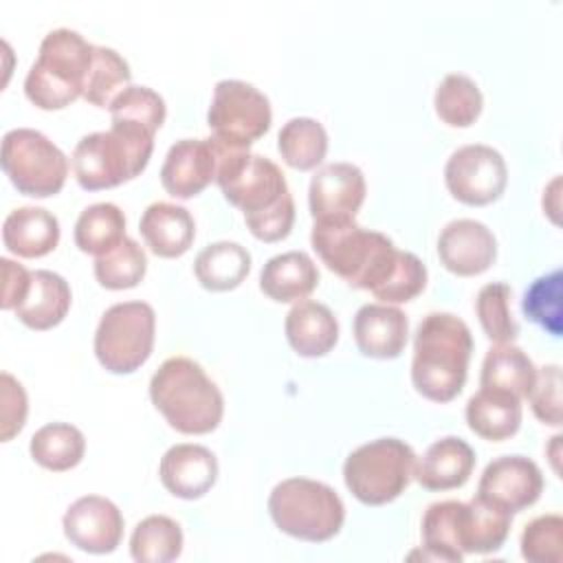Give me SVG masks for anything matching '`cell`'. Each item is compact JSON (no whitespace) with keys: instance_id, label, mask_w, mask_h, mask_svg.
<instances>
[{"instance_id":"obj_1","label":"cell","mask_w":563,"mask_h":563,"mask_svg":"<svg viewBox=\"0 0 563 563\" xmlns=\"http://www.w3.org/2000/svg\"><path fill=\"white\" fill-rule=\"evenodd\" d=\"M216 183L242 209L246 227L262 242L284 240L295 222V200L284 172L266 156L222 145Z\"/></svg>"},{"instance_id":"obj_2","label":"cell","mask_w":563,"mask_h":563,"mask_svg":"<svg viewBox=\"0 0 563 563\" xmlns=\"http://www.w3.org/2000/svg\"><path fill=\"white\" fill-rule=\"evenodd\" d=\"M310 242L334 275L352 288L369 290L380 301L409 257V251H398L385 233L365 229L354 218L314 222Z\"/></svg>"},{"instance_id":"obj_3","label":"cell","mask_w":563,"mask_h":563,"mask_svg":"<svg viewBox=\"0 0 563 563\" xmlns=\"http://www.w3.org/2000/svg\"><path fill=\"white\" fill-rule=\"evenodd\" d=\"M473 334L468 325L451 312H429L416 328L411 383L433 402L453 400L468 372Z\"/></svg>"},{"instance_id":"obj_4","label":"cell","mask_w":563,"mask_h":563,"mask_svg":"<svg viewBox=\"0 0 563 563\" xmlns=\"http://www.w3.org/2000/svg\"><path fill=\"white\" fill-rule=\"evenodd\" d=\"M150 398L169 427L187 435L213 431L224 413V398L207 372L187 356H169L150 380Z\"/></svg>"},{"instance_id":"obj_5","label":"cell","mask_w":563,"mask_h":563,"mask_svg":"<svg viewBox=\"0 0 563 563\" xmlns=\"http://www.w3.org/2000/svg\"><path fill=\"white\" fill-rule=\"evenodd\" d=\"M95 44L73 29H53L40 42L37 59L31 64L24 92L42 110H62L84 97L92 68Z\"/></svg>"},{"instance_id":"obj_6","label":"cell","mask_w":563,"mask_h":563,"mask_svg":"<svg viewBox=\"0 0 563 563\" xmlns=\"http://www.w3.org/2000/svg\"><path fill=\"white\" fill-rule=\"evenodd\" d=\"M152 150L154 132L132 123H112L106 132L79 139L70 156L73 174L86 191L110 189L136 178L150 163Z\"/></svg>"},{"instance_id":"obj_7","label":"cell","mask_w":563,"mask_h":563,"mask_svg":"<svg viewBox=\"0 0 563 563\" xmlns=\"http://www.w3.org/2000/svg\"><path fill=\"white\" fill-rule=\"evenodd\" d=\"M268 512L282 532L312 543L332 539L345 521L339 493L308 477L282 479L268 495Z\"/></svg>"},{"instance_id":"obj_8","label":"cell","mask_w":563,"mask_h":563,"mask_svg":"<svg viewBox=\"0 0 563 563\" xmlns=\"http://www.w3.org/2000/svg\"><path fill=\"white\" fill-rule=\"evenodd\" d=\"M416 453L400 438H376L343 462L347 490L365 506H383L405 493L413 477Z\"/></svg>"},{"instance_id":"obj_9","label":"cell","mask_w":563,"mask_h":563,"mask_svg":"<svg viewBox=\"0 0 563 563\" xmlns=\"http://www.w3.org/2000/svg\"><path fill=\"white\" fill-rule=\"evenodd\" d=\"M0 165L11 185L33 198L57 194L68 176L66 154L42 132L15 128L2 136Z\"/></svg>"},{"instance_id":"obj_10","label":"cell","mask_w":563,"mask_h":563,"mask_svg":"<svg viewBox=\"0 0 563 563\" xmlns=\"http://www.w3.org/2000/svg\"><path fill=\"white\" fill-rule=\"evenodd\" d=\"M156 314L147 301H121L110 306L95 332V354L112 374L139 369L152 354Z\"/></svg>"},{"instance_id":"obj_11","label":"cell","mask_w":563,"mask_h":563,"mask_svg":"<svg viewBox=\"0 0 563 563\" xmlns=\"http://www.w3.org/2000/svg\"><path fill=\"white\" fill-rule=\"evenodd\" d=\"M273 110L264 92L242 79H222L207 112L211 136L233 150H249L271 128Z\"/></svg>"},{"instance_id":"obj_12","label":"cell","mask_w":563,"mask_h":563,"mask_svg":"<svg viewBox=\"0 0 563 563\" xmlns=\"http://www.w3.org/2000/svg\"><path fill=\"white\" fill-rule=\"evenodd\" d=\"M444 183L451 196L464 205L482 207L497 200L508 183L504 156L484 143L457 147L444 165Z\"/></svg>"},{"instance_id":"obj_13","label":"cell","mask_w":563,"mask_h":563,"mask_svg":"<svg viewBox=\"0 0 563 563\" xmlns=\"http://www.w3.org/2000/svg\"><path fill=\"white\" fill-rule=\"evenodd\" d=\"M222 147L209 139L176 141L161 167V183L174 198H194L216 180Z\"/></svg>"},{"instance_id":"obj_14","label":"cell","mask_w":563,"mask_h":563,"mask_svg":"<svg viewBox=\"0 0 563 563\" xmlns=\"http://www.w3.org/2000/svg\"><path fill=\"white\" fill-rule=\"evenodd\" d=\"M543 493V475L537 462L526 455H501L486 464L477 495L506 508L508 512H519L532 506Z\"/></svg>"},{"instance_id":"obj_15","label":"cell","mask_w":563,"mask_h":563,"mask_svg":"<svg viewBox=\"0 0 563 563\" xmlns=\"http://www.w3.org/2000/svg\"><path fill=\"white\" fill-rule=\"evenodd\" d=\"M66 539L90 554H110L123 537V515L110 499L86 495L73 501L64 515Z\"/></svg>"},{"instance_id":"obj_16","label":"cell","mask_w":563,"mask_h":563,"mask_svg":"<svg viewBox=\"0 0 563 563\" xmlns=\"http://www.w3.org/2000/svg\"><path fill=\"white\" fill-rule=\"evenodd\" d=\"M365 176L352 163H328L310 180L308 202L314 222L354 218L365 200Z\"/></svg>"},{"instance_id":"obj_17","label":"cell","mask_w":563,"mask_h":563,"mask_svg":"<svg viewBox=\"0 0 563 563\" xmlns=\"http://www.w3.org/2000/svg\"><path fill=\"white\" fill-rule=\"evenodd\" d=\"M438 255L446 271L460 277H473L488 271L495 262L497 240L484 222L457 218L440 231Z\"/></svg>"},{"instance_id":"obj_18","label":"cell","mask_w":563,"mask_h":563,"mask_svg":"<svg viewBox=\"0 0 563 563\" xmlns=\"http://www.w3.org/2000/svg\"><path fill=\"white\" fill-rule=\"evenodd\" d=\"M512 512L475 495L471 501H455L453 530L462 554L497 552L510 532Z\"/></svg>"},{"instance_id":"obj_19","label":"cell","mask_w":563,"mask_h":563,"mask_svg":"<svg viewBox=\"0 0 563 563\" xmlns=\"http://www.w3.org/2000/svg\"><path fill=\"white\" fill-rule=\"evenodd\" d=\"M163 486L180 499H198L211 490L218 479L216 455L194 442L169 446L158 464Z\"/></svg>"},{"instance_id":"obj_20","label":"cell","mask_w":563,"mask_h":563,"mask_svg":"<svg viewBox=\"0 0 563 563\" xmlns=\"http://www.w3.org/2000/svg\"><path fill=\"white\" fill-rule=\"evenodd\" d=\"M473 468V446L457 435H444L429 444L422 457H416L413 477L427 490H451L464 486Z\"/></svg>"},{"instance_id":"obj_21","label":"cell","mask_w":563,"mask_h":563,"mask_svg":"<svg viewBox=\"0 0 563 563\" xmlns=\"http://www.w3.org/2000/svg\"><path fill=\"white\" fill-rule=\"evenodd\" d=\"M407 314L391 303H365L354 314L358 350L372 358H396L407 345Z\"/></svg>"},{"instance_id":"obj_22","label":"cell","mask_w":563,"mask_h":563,"mask_svg":"<svg viewBox=\"0 0 563 563\" xmlns=\"http://www.w3.org/2000/svg\"><path fill=\"white\" fill-rule=\"evenodd\" d=\"M284 330L290 347L306 358L328 354L339 339L336 317L325 303L312 299H301L288 310Z\"/></svg>"},{"instance_id":"obj_23","label":"cell","mask_w":563,"mask_h":563,"mask_svg":"<svg viewBox=\"0 0 563 563\" xmlns=\"http://www.w3.org/2000/svg\"><path fill=\"white\" fill-rule=\"evenodd\" d=\"M139 231L154 255L180 257L194 242L196 222L185 207L158 200L143 211Z\"/></svg>"},{"instance_id":"obj_24","label":"cell","mask_w":563,"mask_h":563,"mask_svg":"<svg viewBox=\"0 0 563 563\" xmlns=\"http://www.w3.org/2000/svg\"><path fill=\"white\" fill-rule=\"evenodd\" d=\"M319 284V271L303 251H286L273 255L260 273V288L273 301L288 303L306 299Z\"/></svg>"},{"instance_id":"obj_25","label":"cell","mask_w":563,"mask_h":563,"mask_svg":"<svg viewBox=\"0 0 563 563\" xmlns=\"http://www.w3.org/2000/svg\"><path fill=\"white\" fill-rule=\"evenodd\" d=\"M4 246L20 257H42L59 242V222L44 207H18L2 222Z\"/></svg>"},{"instance_id":"obj_26","label":"cell","mask_w":563,"mask_h":563,"mask_svg":"<svg viewBox=\"0 0 563 563\" xmlns=\"http://www.w3.org/2000/svg\"><path fill=\"white\" fill-rule=\"evenodd\" d=\"M70 286L53 271L40 268L31 273V288L24 301L15 308L18 319L31 330H48L66 317L70 308Z\"/></svg>"},{"instance_id":"obj_27","label":"cell","mask_w":563,"mask_h":563,"mask_svg":"<svg viewBox=\"0 0 563 563\" xmlns=\"http://www.w3.org/2000/svg\"><path fill=\"white\" fill-rule=\"evenodd\" d=\"M466 422L484 440H506L519 431L521 398L501 389L479 387L466 402Z\"/></svg>"},{"instance_id":"obj_28","label":"cell","mask_w":563,"mask_h":563,"mask_svg":"<svg viewBox=\"0 0 563 563\" xmlns=\"http://www.w3.org/2000/svg\"><path fill=\"white\" fill-rule=\"evenodd\" d=\"M534 376L537 367L521 347L512 343H495L484 356L479 387L501 389L523 400L532 389Z\"/></svg>"},{"instance_id":"obj_29","label":"cell","mask_w":563,"mask_h":563,"mask_svg":"<svg viewBox=\"0 0 563 563\" xmlns=\"http://www.w3.org/2000/svg\"><path fill=\"white\" fill-rule=\"evenodd\" d=\"M251 271V253L238 242L207 244L194 262V273L207 290H233Z\"/></svg>"},{"instance_id":"obj_30","label":"cell","mask_w":563,"mask_h":563,"mask_svg":"<svg viewBox=\"0 0 563 563\" xmlns=\"http://www.w3.org/2000/svg\"><path fill=\"white\" fill-rule=\"evenodd\" d=\"M29 451L40 466L62 473L81 462L86 438L70 422H48L31 435Z\"/></svg>"},{"instance_id":"obj_31","label":"cell","mask_w":563,"mask_h":563,"mask_svg":"<svg viewBox=\"0 0 563 563\" xmlns=\"http://www.w3.org/2000/svg\"><path fill=\"white\" fill-rule=\"evenodd\" d=\"M277 150L286 165L295 169H314L328 152V132L312 117L288 119L277 134Z\"/></svg>"},{"instance_id":"obj_32","label":"cell","mask_w":563,"mask_h":563,"mask_svg":"<svg viewBox=\"0 0 563 563\" xmlns=\"http://www.w3.org/2000/svg\"><path fill=\"white\" fill-rule=\"evenodd\" d=\"M125 238V216L114 202L86 207L75 222V244L88 255H103Z\"/></svg>"},{"instance_id":"obj_33","label":"cell","mask_w":563,"mask_h":563,"mask_svg":"<svg viewBox=\"0 0 563 563\" xmlns=\"http://www.w3.org/2000/svg\"><path fill=\"white\" fill-rule=\"evenodd\" d=\"M183 552V530L165 515L141 519L130 537V554L139 563H169Z\"/></svg>"},{"instance_id":"obj_34","label":"cell","mask_w":563,"mask_h":563,"mask_svg":"<svg viewBox=\"0 0 563 563\" xmlns=\"http://www.w3.org/2000/svg\"><path fill=\"white\" fill-rule=\"evenodd\" d=\"M435 114L451 128H468L482 114L484 97L479 86L462 73H449L433 95Z\"/></svg>"},{"instance_id":"obj_35","label":"cell","mask_w":563,"mask_h":563,"mask_svg":"<svg viewBox=\"0 0 563 563\" xmlns=\"http://www.w3.org/2000/svg\"><path fill=\"white\" fill-rule=\"evenodd\" d=\"M145 271H147L145 251L132 238H123L112 251L95 260V277L103 288H110V290L134 288L143 279Z\"/></svg>"},{"instance_id":"obj_36","label":"cell","mask_w":563,"mask_h":563,"mask_svg":"<svg viewBox=\"0 0 563 563\" xmlns=\"http://www.w3.org/2000/svg\"><path fill=\"white\" fill-rule=\"evenodd\" d=\"M130 77L128 62L114 48L95 44V59L86 79L84 99L97 108H110L114 97L130 86Z\"/></svg>"},{"instance_id":"obj_37","label":"cell","mask_w":563,"mask_h":563,"mask_svg":"<svg viewBox=\"0 0 563 563\" xmlns=\"http://www.w3.org/2000/svg\"><path fill=\"white\" fill-rule=\"evenodd\" d=\"M512 290L504 282H490L479 288L475 312L482 330L493 343H512L519 334V323L510 310Z\"/></svg>"},{"instance_id":"obj_38","label":"cell","mask_w":563,"mask_h":563,"mask_svg":"<svg viewBox=\"0 0 563 563\" xmlns=\"http://www.w3.org/2000/svg\"><path fill=\"white\" fill-rule=\"evenodd\" d=\"M561 286L563 275L554 268L537 277L521 299L523 314L552 336H561Z\"/></svg>"},{"instance_id":"obj_39","label":"cell","mask_w":563,"mask_h":563,"mask_svg":"<svg viewBox=\"0 0 563 563\" xmlns=\"http://www.w3.org/2000/svg\"><path fill=\"white\" fill-rule=\"evenodd\" d=\"M108 110L112 123L141 125L154 134L163 125L167 114L163 97L147 86H128L114 97Z\"/></svg>"},{"instance_id":"obj_40","label":"cell","mask_w":563,"mask_h":563,"mask_svg":"<svg viewBox=\"0 0 563 563\" xmlns=\"http://www.w3.org/2000/svg\"><path fill=\"white\" fill-rule=\"evenodd\" d=\"M521 556L530 563L563 561V519L561 515H541L521 532Z\"/></svg>"},{"instance_id":"obj_41","label":"cell","mask_w":563,"mask_h":563,"mask_svg":"<svg viewBox=\"0 0 563 563\" xmlns=\"http://www.w3.org/2000/svg\"><path fill=\"white\" fill-rule=\"evenodd\" d=\"M528 400H530L532 413L543 424H552V427L561 424V367L559 365H543L537 369Z\"/></svg>"},{"instance_id":"obj_42","label":"cell","mask_w":563,"mask_h":563,"mask_svg":"<svg viewBox=\"0 0 563 563\" xmlns=\"http://www.w3.org/2000/svg\"><path fill=\"white\" fill-rule=\"evenodd\" d=\"M0 438L2 442H9L26 420V391L18 378H13L9 372L0 374Z\"/></svg>"},{"instance_id":"obj_43","label":"cell","mask_w":563,"mask_h":563,"mask_svg":"<svg viewBox=\"0 0 563 563\" xmlns=\"http://www.w3.org/2000/svg\"><path fill=\"white\" fill-rule=\"evenodd\" d=\"M0 264H2V308L4 310H15L29 288H31V273L33 271H26L22 264L9 260V257H0Z\"/></svg>"}]
</instances>
